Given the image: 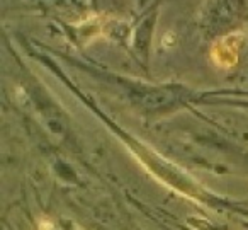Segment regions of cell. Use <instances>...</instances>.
<instances>
[{
    "mask_svg": "<svg viewBox=\"0 0 248 230\" xmlns=\"http://www.w3.org/2000/svg\"><path fill=\"white\" fill-rule=\"evenodd\" d=\"M238 48H240V36L231 35L223 38L219 43L213 46L211 50V56H213V62L217 67H223V69H230L236 63L238 60Z\"/></svg>",
    "mask_w": 248,
    "mask_h": 230,
    "instance_id": "6da1fadb",
    "label": "cell"
}]
</instances>
